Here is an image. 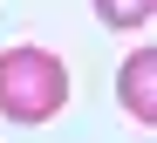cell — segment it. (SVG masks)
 <instances>
[{
	"label": "cell",
	"instance_id": "cell-1",
	"mask_svg": "<svg viewBox=\"0 0 157 143\" xmlns=\"http://www.w3.org/2000/svg\"><path fill=\"white\" fill-rule=\"evenodd\" d=\"M68 102V68L55 48L21 41L0 55V116L7 123H55Z\"/></svg>",
	"mask_w": 157,
	"mask_h": 143
},
{
	"label": "cell",
	"instance_id": "cell-2",
	"mask_svg": "<svg viewBox=\"0 0 157 143\" xmlns=\"http://www.w3.org/2000/svg\"><path fill=\"white\" fill-rule=\"evenodd\" d=\"M116 96L130 109V123H157V48H130L123 68H116Z\"/></svg>",
	"mask_w": 157,
	"mask_h": 143
},
{
	"label": "cell",
	"instance_id": "cell-3",
	"mask_svg": "<svg viewBox=\"0 0 157 143\" xmlns=\"http://www.w3.org/2000/svg\"><path fill=\"white\" fill-rule=\"evenodd\" d=\"M157 14V0H96V21L102 27H144Z\"/></svg>",
	"mask_w": 157,
	"mask_h": 143
}]
</instances>
